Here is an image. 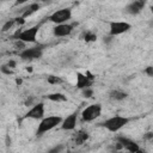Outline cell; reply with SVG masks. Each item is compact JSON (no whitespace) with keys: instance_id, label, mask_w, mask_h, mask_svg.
Listing matches in <instances>:
<instances>
[{"instance_id":"cell-1","label":"cell","mask_w":153,"mask_h":153,"mask_svg":"<svg viewBox=\"0 0 153 153\" xmlns=\"http://www.w3.org/2000/svg\"><path fill=\"white\" fill-rule=\"evenodd\" d=\"M39 27H41V24H37V25H33L29 29L18 30L13 35V38L19 39L24 43H35L37 41V33L39 31Z\"/></svg>"},{"instance_id":"cell-2","label":"cell","mask_w":153,"mask_h":153,"mask_svg":"<svg viewBox=\"0 0 153 153\" xmlns=\"http://www.w3.org/2000/svg\"><path fill=\"white\" fill-rule=\"evenodd\" d=\"M62 122V117L61 116H48V117H43L38 124V128L36 130V135L41 136L47 131H50L51 129L56 128L57 126H60Z\"/></svg>"},{"instance_id":"cell-3","label":"cell","mask_w":153,"mask_h":153,"mask_svg":"<svg viewBox=\"0 0 153 153\" xmlns=\"http://www.w3.org/2000/svg\"><path fill=\"white\" fill-rule=\"evenodd\" d=\"M128 122H129V118H128V117L117 115V116H112V117L105 120V121L102 123V126H103L105 129H108L109 131L116 133V131H118L120 129H122L124 126H127Z\"/></svg>"},{"instance_id":"cell-4","label":"cell","mask_w":153,"mask_h":153,"mask_svg":"<svg viewBox=\"0 0 153 153\" xmlns=\"http://www.w3.org/2000/svg\"><path fill=\"white\" fill-rule=\"evenodd\" d=\"M102 114V105L99 103L96 104H91L88 106H86L82 111H81V120L84 122H91L94 121L96 118H98Z\"/></svg>"},{"instance_id":"cell-5","label":"cell","mask_w":153,"mask_h":153,"mask_svg":"<svg viewBox=\"0 0 153 153\" xmlns=\"http://www.w3.org/2000/svg\"><path fill=\"white\" fill-rule=\"evenodd\" d=\"M72 18V10L69 7H65V8H60L55 12H53L48 19L54 23V24H62V23H67L69 19Z\"/></svg>"},{"instance_id":"cell-6","label":"cell","mask_w":153,"mask_h":153,"mask_svg":"<svg viewBox=\"0 0 153 153\" xmlns=\"http://www.w3.org/2000/svg\"><path fill=\"white\" fill-rule=\"evenodd\" d=\"M43 50H44V47L43 45H36V47H31V48H24L23 50H20L19 56L23 60H37V59H41L42 57Z\"/></svg>"},{"instance_id":"cell-7","label":"cell","mask_w":153,"mask_h":153,"mask_svg":"<svg viewBox=\"0 0 153 153\" xmlns=\"http://www.w3.org/2000/svg\"><path fill=\"white\" fill-rule=\"evenodd\" d=\"M131 29V25L127 22H110L109 24V33L110 36L115 37L118 35H122Z\"/></svg>"},{"instance_id":"cell-8","label":"cell","mask_w":153,"mask_h":153,"mask_svg":"<svg viewBox=\"0 0 153 153\" xmlns=\"http://www.w3.org/2000/svg\"><path fill=\"white\" fill-rule=\"evenodd\" d=\"M146 4H147V0H133L126 6L124 11L130 16H137L143 11V8L146 7Z\"/></svg>"},{"instance_id":"cell-9","label":"cell","mask_w":153,"mask_h":153,"mask_svg":"<svg viewBox=\"0 0 153 153\" xmlns=\"http://www.w3.org/2000/svg\"><path fill=\"white\" fill-rule=\"evenodd\" d=\"M44 103L39 102L37 104H35L25 115L24 118H31V120H42L44 117Z\"/></svg>"},{"instance_id":"cell-10","label":"cell","mask_w":153,"mask_h":153,"mask_svg":"<svg viewBox=\"0 0 153 153\" xmlns=\"http://www.w3.org/2000/svg\"><path fill=\"white\" fill-rule=\"evenodd\" d=\"M74 30V25L73 24H68V23H62V24H56L53 27V33L55 37H66L69 36Z\"/></svg>"},{"instance_id":"cell-11","label":"cell","mask_w":153,"mask_h":153,"mask_svg":"<svg viewBox=\"0 0 153 153\" xmlns=\"http://www.w3.org/2000/svg\"><path fill=\"white\" fill-rule=\"evenodd\" d=\"M78 115H79V112L74 111L71 115H68L66 118H62V122L60 124L61 129L62 130H74L76 127V122H78Z\"/></svg>"},{"instance_id":"cell-12","label":"cell","mask_w":153,"mask_h":153,"mask_svg":"<svg viewBox=\"0 0 153 153\" xmlns=\"http://www.w3.org/2000/svg\"><path fill=\"white\" fill-rule=\"evenodd\" d=\"M92 84H93V76L90 73H86V74L78 73L76 74V87L82 90L85 87L92 86Z\"/></svg>"},{"instance_id":"cell-13","label":"cell","mask_w":153,"mask_h":153,"mask_svg":"<svg viewBox=\"0 0 153 153\" xmlns=\"http://www.w3.org/2000/svg\"><path fill=\"white\" fill-rule=\"evenodd\" d=\"M39 8H41V5H39L38 2H32V4H30L27 7H25V10H24L23 13H22V17H23V18L31 17V16L35 14Z\"/></svg>"},{"instance_id":"cell-14","label":"cell","mask_w":153,"mask_h":153,"mask_svg":"<svg viewBox=\"0 0 153 153\" xmlns=\"http://www.w3.org/2000/svg\"><path fill=\"white\" fill-rule=\"evenodd\" d=\"M88 131L87 130H84V129H80L76 131L75 136H74V142L75 145H82L84 142H86V140L88 139Z\"/></svg>"},{"instance_id":"cell-15","label":"cell","mask_w":153,"mask_h":153,"mask_svg":"<svg viewBox=\"0 0 153 153\" xmlns=\"http://www.w3.org/2000/svg\"><path fill=\"white\" fill-rule=\"evenodd\" d=\"M109 97H110V99H112V100L120 102V100L126 99V98L128 97V94H127V92H124V91H122V90H112V91H110Z\"/></svg>"},{"instance_id":"cell-16","label":"cell","mask_w":153,"mask_h":153,"mask_svg":"<svg viewBox=\"0 0 153 153\" xmlns=\"http://www.w3.org/2000/svg\"><path fill=\"white\" fill-rule=\"evenodd\" d=\"M47 98L51 102H56V103H62V102H67V96H65L63 93L60 92H55V93H50L47 96Z\"/></svg>"},{"instance_id":"cell-17","label":"cell","mask_w":153,"mask_h":153,"mask_svg":"<svg viewBox=\"0 0 153 153\" xmlns=\"http://www.w3.org/2000/svg\"><path fill=\"white\" fill-rule=\"evenodd\" d=\"M81 38H82L85 42L90 43V42H94V41L97 39V35H96L94 32H92V31H85V32L82 33Z\"/></svg>"},{"instance_id":"cell-18","label":"cell","mask_w":153,"mask_h":153,"mask_svg":"<svg viewBox=\"0 0 153 153\" xmlns=\"http://www.w3.org/2000/svg\"><path fill=\"white\" fill-rule=\"evenodd\" d=\"M14 24H17V23H16V18H11V19H8V20L2 25V29H1L2 32H6V31H8L10 29H12Z\"/></svg>"},{"instance_id":"cell-19","label":"cell","mask_w":153,"mask_h":153,"mask_svg":"<svg viewBox=\"0 0 153 153\" xmlns=\"http://www.w3.org/2000/svg\"><path fill=\"white\" fill-rule=\"evenodd\" d=\"M81 92H82V96H84L85 98H91V97L93 96V88H92L91 86H90V87H85V88H82Z\"/></svg>"},{"instance_id":"cell-20","label":"cell","mask_w":153,"mask_h":153,"mask_svg":"<svg viewBox=\"0 0 153 153\" xmlns=\"http://www.w3.org/2000/svg\"><path fill=\"white\" fill-rule=\"evenodd\" d=\"M0 72H1L2 74H6V75L13 74V69H12V68H10L7 65H2V66L0 67Z\"/></svg>"},{"instance_id":"cell-21","label":"cell","mask_w":153,"mask_h":153,"mask_svg":"<svg viewBox=\"0 0 153 153\" xmlns=\"http://www.w3.org/2000/svg\"><path fill=\"white\" fill-rule=\"evenodd\" d=\"M48 82L49 84H60V82H62V80L55 75H50V76H48Z\"/></svg>"},{"instance_id":"cell-22","label":"cell","mask_w":153,"mask_h":153,"mask_svg":"<svg viewBox=\"0 0 153 153\" xmlns=\"http://www.w3.org/2000/svg\"><path fill=\"white\" fill-rule=\"evenodd\" d=\"M148 76H153V67L152 66H148V67H146L145 68V71H143Z\"/></svg>"},{"instance_id":"cell-23","label":"cell","mask_w":153,"mask_h":153,"mask_svg":"<svg viewBox=\"0 0 153 153\" xmlns=\"http://www.w3.org/2000/svg\"><path fill=\"white\" fill-rule=\"evenodd\" d=\"M6 65H7L10 68H12V69H13V68H16V66H17V62H16L14 60H10V61H8Z\"/></svg>"},{"instance_id":"cell-24","label":"cell","mask_w":153,"mask_h":153,"mask_svg":"<svg viewBox=\"0 0 153 153\" xmlns=\"http://www.w3.org/2000/svg\"><path fill=\"white\" fill-rule=\"evenodd\" d=\"M30 0H16V5L18 6V5H24V4H26V2H29Z\"/></svg>"},{"instance_id":"cell-25","label":"cell","mask_w":153,"mask_h":153,"mask_svg":"<svg viewBox=\"0 0 153 153\" xmlns=\"http://www.w3.org/2000/svg\"><path fill=\"white\" fill-rule=\"evenodd\" d=\"M103 41H104V43H106V44H108V43H110V42L112 41V36H106V37H104V39H103Z\"/></svg>"},{"instance_id":"cell-26","label":"cell","mask_w":153,"mask_h":153,"mask_svg":"<svg viewBox=\"0 0 153 153\" xmlns=\"http://www.w3.org/2000/svg\"><path fill=\"white\" fill-rule=\"evenodd\" d=\"M61 149H62V146H60V147H54V148H51L49 152H50V153H53V152H60Z\"/></svg>"}]
</instances>
